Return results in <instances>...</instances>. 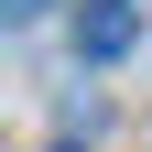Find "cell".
Listing matches in <instances>:
<instances>
[{"label": "cell", "mask_w": 152, "mask_h": 152, "mask_svg": "<svg viewBox=\"0 0 152 152\" xmlns=\"http://www.w3.org/2000/svg\"><path fill=\"white\" fill-rule=\"evenodd\" d=\"M141 44V0H87L76 11V54L87 65H109V54H130Z\"/></svg>", "instance_id": "cell-1"}, {"label": "cell", "mask_w": 152, "mask_h": 152, "mask_svg": "<svg viewBox=\"0 0 152 152\" xmlns=\"http://www.w3.org/2000/svg\"><path fill=\"white\" fill-rule=\"evenodd\" d=\"M44 11H54V0H0V22H44Z\"/></svg>", "instance_id": "cell-2"}]
</instances>
